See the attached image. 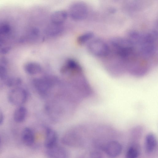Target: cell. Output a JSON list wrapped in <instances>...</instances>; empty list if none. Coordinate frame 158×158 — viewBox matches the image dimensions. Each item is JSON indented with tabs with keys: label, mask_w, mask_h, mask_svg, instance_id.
Segmentation results:
<instances>
[{
	"label": "cell",
	"mask_w": 158,
	"mask_h": 158,
	"mask_svg": "<svg viewBox=\"0 0 158 158\" xmlns=\"http://www.w3.org/2000/svg\"><path fill=\"white\" fill-rule=\"evenodd\" d=\"M122 148L121 144L116 141H112L106 145L105 151L106 154L111 157H115L121 153Z\"/></svg>",
	"instance_id": "obj_10"
},
{
	"label": "cell",
	"mask_w": 158,
	"mask_h": 158,
	"mask_svg": "<svg viewBox=\"0 0 158 158\" xmlns=\"http://www.w3.org/2000/svg\"><path fill=\"white\" fill-rule=\"evenodd\" d=\"M58 136L54 130L47 128L46 130L44 145L46 149L52 148L57 144Z\"/></svg>",
	"instance_id": "obj_7"
},
{
	"label": "cell",
	"mask_w": 158,
	"mask_h": 158,
	"mask_svg": "<svg viewBox=\"0 0 158 158\" xmlns=\"http://www.w3.org/2000/svg\"><path fill=\"white\" fill-rule=\"evenodd\" d=\"M157 143L155 135L151 133L148 134L145 140L144 148L146 152L148 154L154 153L157 148Z\"/></svg>",
	"instance_id": "obj_9"
},
{
	"label": "cell",
	"mask_w": 158,
	"mask_h": 158,
	"mask_svg": "<svg viewBox=\"0 0 158 158\" xmlns=\"http://www.w3.org/2000/svg\"><path fill=\"white\" fill-rule=\"evenodd\" d=\"M27 113V111L25 107L19 106L14 112L13 118L14 121L17 123L23 122L26 119Z\"/></svg>",
	"instance_id": "obj_14"
},
{
	"label": "cell",
	"mask_w": 158,
	"mask_h": 158,
	"mask_svg": "<svg viewBox=\"0 0 158 158\" xmlns=\"http://www.w3.org/2000/svg\"><path fill=\"white\" fill-rule=\"evenodd\" d=\"M25 69L27 73L30 75H35L40 73L42 70L41 65L35 62H30L25 66Z\"/></svg>",
	"instance_id": "obj_16"
},
{
	"label": "cell",
	"mask_w": 158,
	"mask_h": 158,
	"mask_svg": "<svg viewBox=\"0 0 158 158\" xmlns=\"http://www.w3.org/2000/svg\"><path fill=\"white\" fill-rule=\"evenodd\" d=\"M62 24H57L51 23L47 27L46 32L50 35H55L60 33L63 30Z\"/></svg>",
	"instance_id": "obj_17"
},
{
	"label": "cell",
	"mask_w": 158,
	"mask_h": 158,
	"mask_svg": "<svg viewBox=\"0 0 158 158\" xmlns=\"http://www.w3.org/2000/svg\"><path fill=\"white\" fill-rule=\"evenodd\" d=\"M110 44L114 55L123 62H127L137 53L134 44L128 38L114 37L110 39Z\"/></svg>",
	"instance_id": "obj_2"
},
{
	"label": "cell",
	"mask_w": 158,
	"mask_h": 158,
	"mask_svg": "<svg viewBox=\"0 0 158 158\" xmlns=\"http://www.w3.org/2000/svg\"><path fill=\"white\" fill-rule=\"evenodd\" d=\"M140 152V145L135 143L131 144L128 148L126 156L127 158H136L139 155Z\"/></svg>",
	"instance_id": "obj_15"
},
{
	"label": "cell",
	"mask_w": 158,
	"mask_h": 158,
	"mask_svg": "<svg viewBox=\"0 0 158 158\" xmlns=\"http://www.w3.org/2000/svg\"><path fill=\"white\" fill-rule=\"evenodd\" d=\"M4 115L3 111L0 109V126L3 123L4 120Z\"/></svg>",
	"instance_id": "obj_20"
},
{
	"label": "cell",
	"mask_w": 158,
	"mask_h": 158,
	"mask_svg": "<svg viewBox=\"0 0 158 158\" xmlns=\"http://www.w3.org/2000/svg\"><path fill=\"white\" fill-rule=\"evenodd\" d=\"M34 84L37 91L42 94L47 93L52 85V80L46 77H40L34 81Z\"/></svg>",
	"instance_id": "obj_6"
},
{
	"label": "cell",
	"mask_w": 158,
	"mask_h": 158,
	"mask_svg": "<svg viewBox=\"0 0 158 158\" xmlns=\"http://www.w3.org/2000/svg\"><path fill=\"white\" fill-rule=\"evenodd\" d=\"M46 154L50 158H66L68 156L66 149L57 144L52 148L46 149Z\"/></svg>",
	"instance_id": "obj_8"
},
{
	"label": "cell",
	"mask_w": 158,
	"mask_h": 158,
	"mask_svg": "<svg viewBox=\"0 0 158 158\" xmlns=\"http://www.w3.org/2000/svg\"><path fill=\"white\" fill-rule=\"evenodd\" d=\"M69 12L70 16L72 19L80 21L84 19L86 17L88 8L84 3L77 2L70 6Z\"/></svg>",
	"instance_id": "obj_5"
},
{
	"label": "cell",
	"mask_w": 158,
	"mask_h": 158,
	"mask_svg": "<svg viewBox=\"0 0 158 158\" xmlns=\"http://www.w3.org/2000/svg\"><path fill=\"white\" fill-rule=\"evenodd\" d=\"M21 138L23 143L27 146H31L34 143L35 136L33 130L30 128L26 127L23 130Z\"/></svg>",
	"instance_id": "obj_12"
},
{
	"label": "cell",
	"mask_w": 158,
	"mask_h": 158,
	"mask_svg": "<svg viewBox=\"0 0 158 158\" xmlns=\"http://www.w3.org/2000/svg\"><path fill=\"white\" fill-rule=\"evenodd\" d=\"M61 70L62 73L66 74L79 72L81 69L80 65L76 61L73 59H69L66 61Z\"/></svg>",
	"instance_id": "obj_11"
},
{
	"label": "cell",
	"mask_w": 158,
	"mask_h": 158,
	"mask_svg": "<svg viewBox=\"0 0 158 158\" xmlns=\"http://www.w3.org/2000/svg\"><path fill=\"white\" fill-rule=\"evenodd\" d=\"M67 17V12L63 10H58L54 12L51 16L52 23L57 24H62L65 21Z\"/></svg>",
	"instance_id": "obj_13"
},
{
	"label": "cell",
	"mask_w": 158,
	"mask_h": 158,
	"mask_svg": "<svg viewBox=\"0 0 158 158\" xmlns=\"http://www.w3.org/2000/svg\"><path fill=\"white\" fill-rule=\"evenodd\" d=\"M87 47L90 53L97 57H106L110 52L108 45L103 40L99 38L92 39L88 42Z\"/></svg>",
	"instance_id": "obj_3"
},
{
	"label": "cell",
	"mask_w": 158,
	"mask_h": 158,
	"mask_svg": "<svg viewBox=\"0 0 158 158\" xmlns=\"http://www.w3.org/2000/svg\"><path fill=\"white\" fill-rule=\"evenodd\" d=\"M94 33L91 32L85 33L78 37L77 42L78 44L82 45L89 41L94 37Z\"/></svg>",
	"instance_id": "obj_18"
},
{
	"label": "cell",
	"mask_w": 158,
	"mask_h": 158,
	"mask_svg": "<svg viewBox=\"0 0 158 158\" xmlns=\"http://www.w3.org/2000/svg\"><path fill=\"white\" fill-rule=\"evenodd\" d=\"M128 37L134 44L138 54L143 58L146 59L155 54L157 38V33L156 31L146 34L131 31L128 33Z\"/></svg>",
	"instance_id": "obj_1"
},
{
	"label": "cell",
	"mask_w": 158,
	"mask_h": 158,
	"mask_svg": "<svg viewBox=\"0 0 158 158\" xmlns=\"http://www.w3.org/2000/svg\"><path fill=\"white\" fill-rule=\"evenodd\" d=\"M27 93L23 89L16 88L9 93L8 98L9 102L13 105L20 106L24 103L27 98Z\"/></svg>",
	"instance_id": "obj_4"
},
{
	"label": "cell",
	"mask_w": 158,
	"mask_h": 158,
	"mask_svg": "<svg viewBox=\"0 0 158 158\" xmlns=\"http://www.w3.org/2000/svg\"><path fill=\"white\" fill-rule=\"evenodd\" d=\"M116 10L114 8H111L109 10V12L111 13H114L116 12Z\"/></svg>",
	"instance_id": "obj_21"
},
{
	"label": "cell",
	"mask_w": 158,
	"mask_h": 158,
	"mask_svg": "<svg viewBox=\"0 0 158 158\" xmlns=\"http://www.w3.org/2000/svg\"><path fill=\"white\" fill-rule=\"evenodd\" d=\"M6 70L5 68L2 66H0V77L4 78L6 75Z\"/></svg>",
	"instance_id": "obj_19"
}]
</instances>
